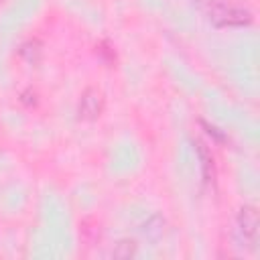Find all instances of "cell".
I'll use <instances>...</instances> for the list:
<instances>
[{"label":"cell","instance_id":"cell-2","mask_svg":"<svg viewBox=\"0 0 260 260\" xmlns=\"http://www.w3.org/2000/svg\"><path fill=\"white\" fill-rule=\"evenodd\" d=\"M238 234L244 244L254 246L258 238V211L254 205H244L238 213Z\"/></svg>","mask_w":260,"mask_h":260},{"label":"cell","instance_id":"cell-5","mask_svg":"<svg viewBox=\"0 0 260 260\" xmlns=\"http://www.w3.org/2000/svg\"><path fill=\"white\" fill-rule=\"evenodd\" d=\"M20 55H22L28 63H37L39 57H41V45H39V41H28V43H24V45L20 47Z\"/></svg>","mask_w":260,"mask_h":260},{"label":"cell","instance_id":"cell-1","mask_svg":"<svg viewBox=\"0 0 260 260\" xmlns=\"http://www.w3.org/2000/svg\"><path fill=\"white\" fill-rule=\"evenodd\" d=\"M209 20L215 26H244V24H250L254 20V16L248 8L215 2L209 8Z\"/></svg>","mask_w":260,"mask_h":260},{"label":"cell","instance_id":"cell-7","mask_svg":"<svg viewBox=\"0 0 260 260\" xmlns=\"http://www.w3.org/2000/svg\"><path fill=\"white\" fill-rule=\"evenodd\" d=\"M199 124H201V126L205 128V132H207V134H209L211 138H215L217 142H223V140H225V136H223V134H221V132H219V130H217L215 126H211V124H207L205 120H199Z\"/></svg>","mask_w":260,"mask_h":260},{"label":"cell","instance_id":"cell-3","mask_svg":"<svg viewBox=\"0 0 260 260\" xmlns=\"http://www.w3.org/2000/svg\"><path fill=\"white\" fill-rule=\"evenodd\" d=\"M102 108H104V98H102V91L95 89V87H87L83 93H81V100H79V118L83 120H95L100 114H102Z\"/></svg>","mask_w":260,"mask_h":260},{"label":"cell","instance_id":"cell-6","mask_svg":"<svg viewBox=\"0 0 260 260\" xmlns=\"http://www.w3.org/2000/svg\"><path fill=\"white\" fill-rule=\"evenodd\" d=\"M134 242H130V240H122L120 244H118V248L114 250V256L116 258H130L132 254H134Z\"/></svg>","mask_w":260,"mask_h":260},{"label":"cell","instance_id":"cell-4","mask_svg":"<svg viewBox=\"0 0 260 260\" xmlns=\"http://www.w3.org/2000/svg\"><path fill=\"white\" fill-rule=\"evenodd\" d=\"M195 150H197V156L201 160V171H203L205 183H213L215 181V162H213L211 150L201 140H195Z\"/></svg>","mask_w":260,"mask_h":260}]
</instances>
